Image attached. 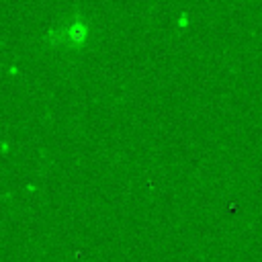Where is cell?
Masks as SVG:
<instances>
[{
    "mask_svg": "<svg viewBox=\"0 0 262 262\" xmlns=\"http://www.w3.org/2000/svg\"><path fill=\"white\" fill-rule=\"evenodd\" d=\"M86 35H88V25H86V23H84L82 18H76V20H72V23L68 25L66 33H63V39L68 37V39H70L72 43L80 45V43H84Z\"/></svg>",
    "mask_w": 262,
    "mask_h": 262,
    "instance_id": "1",
    "label": "cell"
}]
</instances>
